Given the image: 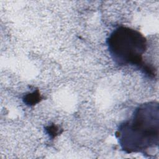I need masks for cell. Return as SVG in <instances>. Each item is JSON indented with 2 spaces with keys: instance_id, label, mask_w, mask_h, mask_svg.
Returning a JSON list of instances; mask_svg holds the SVG:
<instances>
[{
  "instance_id": "cell-4",
  "label": "cell",
  "mask_w": 159,
  "mask_h": 159,
  "mask_svg": "<svg viewBox=\"0 0 159 159\" xmlns=\"http://www.w3.org/2000/svg\"><path fill=\"white\" fill-rule=\"evenodd\" d=\"M48 134L51 137H56L58 134V128L55 126V125H51V126H48L47 127L45 128Z\"/></svg>"
},
{
  "instance_id": "cell-2",
  "label": "cell",
  "mask_w": 159,
  "mask_h": 159,
  "mask_svg": "<svg viewBox=\"0 0 159 159\" xmlns=\"http://www.w3.org/2000/svg\"><path fill=\"white\" fill-rule=\"evenodd\" d=\"M109 53L119 66H140L146 73L153 75L152 70L143 62L147 50V39L139 31L125 26L115 29L106 40Z\"/></svg>"
},
{
  "instance_id": "cell-1",
  "label": "cell",
  "mask_w": 159,
  "mask_h": 159,
  "mask_svg": "<svg viewBox=\"0 0 159 159\" xmlns=\"http://www.w3.org/2000/svg\"><path fill=\"white\" fill-rule=\"evenodd\" d=\"M158 103L152 101L137 107L132 116L119 125L116 135L125 152H145L158 146Z\"/></svg>"
},
{
  "instance_id": "cell-3",
  "label": "cell",
  "mask_w": 159,
  "mask_h": 159,
  "mask_svg": "<svg viewBox=\"0 0 159 159\" xmlns=\"http://www.w3.org/2000/svg\"><path fill=\"white\" fill-rule=\"evenodd\" d=\"M41 97L39 91L28 93L24 97V102L28 106H34L40 101Z\"/></svg>"
}]
</instances>
